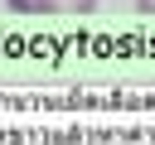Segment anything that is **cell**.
<instances>
[{"label":"cell","mask_w":155,"mask_h":145,"mask_svg":"<svg viewBox=\"0 0 155 145\" xmlns=\"http://www.w3.org/2000/svg\"><path fill=\"white\" fill-rule=\"evenodd\" d=\"M97 0H39V14H92Z\"/></svg>","instance_id":"1"},{"label":"cell","mask_w":155,"mask_h":145,"mask_svg":"<svg viewBox=\"0 0 155 145\" xmlns=\"http://www.w3.org/2000/svg\"><path fill=\"white\" fill-rule=\"evenodd\" d=\"M15 14H39V0H5Z\"/></svg>","instance_id":"2"},{"label":"cell","mask_w":155,"mask_h":145,"mask_svg":"<svg viewBox=\"0 0 155 145\" xmlns=\"http://www.w3.org/2000/svg\"><path fill=\"white\" fill-rule=\"evenodd\" d=\"M136 10L140 14H155V0H136Z\"/></svg>","instance_id":"3"}]
</instances>
